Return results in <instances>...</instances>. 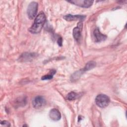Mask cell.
<instances>
[{"label":"cell","instance_id":"obj_3","mask_svg":"<svg viewBox=\"0 0 127 127\" xmlns=\"http://www.w3.org/2000/svg\"><path fill=\"white\" fill-rule=\"evenodd\" d=\"M38 10V3L32 1L29 3L27 8V15L29 19H33L36 17Z\"/></svg>","mask_w":127,"mask_h":127},{"label":"cell","instance_id":"obj_4","mask_svg":"<svg viewBox=\"0 0 127 127\" xmlns=\"http://www.w3.org/2000/svg\"><path fill=\"white\" fill-rule=\"evenodd\" d=\"M46 104V100L41 96H37L32 101V105L34 108L39 109Z\"/></svg>","mask_w":127,"mask_h":127},{"label":"cell","instance_id":"obj_8","mask_svg":"<svg viewBox=\"0 0 127 127\" xmlns=\"http://www.w3.org/2000/svg\"><path fill=\"white\" fill-rule=\"evenodd\" d=\"M93 37L94 40L96 42H100L104 41L107 38L106 35L100 32L98 28H96L94 29L93 31Z\"/></svg>","mask_w":127,"mask_h":127},{"label":"cell","instance_id":"obj_12","mask_svg":"<svg viewBox=\"0 0 127 127\" xmlns=\"http://www.w3.org/2000/svg\"><path fill=\"white\" fill-rule=\"evenodd\" d=\"M56 72V71L54 70H52V72H51L50 74H46V75H45L44 76H43L42 77H41V79L42 80H50V79H51L53 77V75Z\"/></svg>","mask_w":127,"mask_h":127},{"label":"cell","instance_id":"obj_10","mask_svg":"<svg viewBox=\"0 0 127 127\" xmlns=\"http://www.w3.org/2000/svg\"><path fill=\"white\" fill-rule=\"evenodd\" d=\"M95 66H96V63L95 62L90 61L86 64L85 67L82 69V70L84 72H85L86 71H88L93 68Z\"/></svg>","mask_w":127,"mask_h":127},{"label":"cell","instance_id":"obj_7","mask_svg":"<svg viewBox=\"0 0 127 127\" xmlns=\"http://www.w3.org/2000/svg\"><path fill=\"white\" fill-rule=\"evenodd\" d=\"M85 17L86 16L83 15H72V14H67L64 16V18L66 21H79V22L84 20Z\"/></svg>","mask_w":127,"mask_h":127},{"label":"cell","instance_id":"obj_6","mask_svg":"<svg viewBox=\"0 0 127 127\" xmlns=\"http://www.w3.org/2000/svg\"><path fill=\"white\" fill-rule=\"evenodd\" d=\"M82 29V21H79L76 27L73 29L72 34L75 40L77 41H79L81 37V32Z\"/></svg>","mask_w":127,"mask_h":127},{"label":"cell","instance_id":"obj_5","mask_svg":"<svg viewBox=\"0 0 127 127\" xmlns=\"http://www.w3.org/2000/svg\"><path fill=\"white\" fill-rule=\"evenodd\" d=\"M68 2L72 3L78 6L87 8L90 7L92 4L93 1L85 0H72L70 1H68Z\"/></svg>","mask_w":127,"mask_h":127},{"label":"cell","instance_id":"obj_13","mask_svg":"<svg viewBox=\"0 0 127 127\" xmlns=\"http://www.w3.org/2000/svg\"><path fill=\"white\" fill-rule=\"evenodd\" d=\"M0 124H1V125H3L4 126H6V127H9V126H10V123L8 121H1L0 122Z\"/></svg>","mask_w":127,"mask_h":127},{"label":"cell","instance_id":"obj_9","mask_svg":"<svg viewBox=\"0 0 127 127\" xmlns=\"http://www.w3.org/2000/svg\"><path fill=\"white\" fill-rule=\"evenodd\" d=\"M50 118L54 121H58L61 118V115L60 111L57 109H52L49 112Z\"/></svg>","mask_w":127,"mask_h":127},{"label":"cell","instance_id":"obj_14","mask_svg":"<svg viewBox=\"0 0 127 127\" xmlns=\"http://www.w3.org/2000/svg\"><path fill=\"white\" fill-rule=\"evenodd\" d=\"M58 44H59V46H61L62 45V38H59V39L58 40Z\"/></svg>","mask_w":127,"mask_h":127},{"label":"cell","instance_id":"obj_1","mask_svg":"<svg viewBox=\"0 0 127 127\" xmlns=\"http://www.w3.org/2000/svg\"><path fill=\"white\" fill-rule=\"evenodd\" d=\"M46 21V16L43 12H41L36 16L33 25L29 29V31L33 34H37L39 33Z\"/></svg>","mask_w":127,"mask_h":127},{"label":"cell","instance_id":"obj_11","mask_svg":"<svg viewBox=\"0 0 127 127\" xmlns=\"http://www.w3.org/2000/svg\"><path fill=\"white\" fill-rule=\"evenodd\" d=\"M78 94L77 93H75L74 92H70V93H69L66 97V98L67 100H73L76 99L77 97H78Z\"/></svg>","mask_w":127,"mask_h":127},{"label":"cell","instance_id":"obj_2","mask_svg":"<svg viewBox=\"0 0 127 127\" xmlns=\"http://www.w3.org/2000/svg\"><path fill=\"white\" fill-rule=\"evenodd\" d=\"M109 97L103 94L98 95L95 98L96 104L100 108H105L108 106L110 103Z\"/></svg>","mask_w":127,"mask_h":127}]
</instances>
